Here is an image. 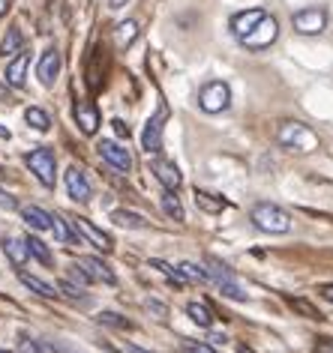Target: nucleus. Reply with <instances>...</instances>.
<instances>
[{"label": "nucleus", "mask_w": 333, "mask_h": 353, "mask_svg": "<svg viewBox=\"0 0 333 353\" xmlns=\"http://www.w3.org/2000/svg\"><path fill=\"white\" fill-rule=\"evenodd\" d=\"M265 15H267L265 10H247V12H238V15L231 19V30H234V37H238V39L249 37V33L258 28V21L265 19Z\"/></svg>", "instance_id": "14"}, {"label": "nucleus", "mask_w": 333, "mask_h": 353, "mask_svg": "<svg viewBox=\"0 0 333 353\" xmlns=\"http://www.w3.org/2000/svg\"><path fill=\"white\" fill-rule=\"evenodd\" d=\"M21 353H39V347L30 339H21Z\"/></svg>", "instance_id": "39"}, {"label": "nucleus", "mask_w": 333, "mask_h": 353, "mask_svg": "<svg viewBox=\"0 0 333 353\" xmlns=\"http://www.w3.org/2000/svg\"><path fill=\"white\" fill-rule=\"evenodd\" d=\"M187 314L192 317V323L204 326V330H210V326H213V312L207 308V303H189V305H187Z\"/></svg>", "instance_id": "25"}, {"label": "nucleus", "mask_w": 333, "mask_h": 353, "mask_svg": "<svg viewBox=\"0 0 333 353\" xmlns=\"http://www.w3.org/2000/svg\"><path fill=\"white\" fill-rule=\"evenodd\" d=\"M151 174L162 183L165 189H174V192H178V189H180V183H183V176H180V171H178V165L169 162V159L160 156V153L151 159Z\"/></svg>", "instance_id": "9"}, {"label": "nucleus", "mask_w": 333, "mask_h": 353, "mask_svg": "<svg viewBox=\"0 0 333 353\" xmlns=\"http://www.w3.org/2000/svg\"><path fill=\"white\" fill-rule=\"evenodd\" d=\"M28 63H30L28 51H19V54L6 63V81H10V87H24V78H28Z\"/></svg>", "instance_id": "17"}, {"label": "nucleus", "mask_w": 333, "mask_h": 353, "mask_svg": "<svg viewBox=\"0 0 333 353\" xmlns=\"http://www.w3.org/2000/svg\"><path fill=\"white\" fill-rule=\"evenodd\" d=\"M10 6H12V0H0V15L10 12Z\"/></svg>", "instance_id": "43"}, {"label": "nucleus", "mask_w": 333, "mask_h": 353, "mask_svg": "<svg viewBox=\"0 0 333 353\" xmlns=\"http://www.w3.org/2000/svg\"><path fill=\"white\" fill-rule=\"evenodd\" d=\"M60 294H64V296H69V299H75V303H84V290L82 288H78L75 285V281H64V285H60Z\"/></svg>", "instance_id": "33"}, {"label": "nucleus", "mask_w": 333, "mask_h": 353, "mask_svg": "<svg viewBox=\"0 0 333 353\" xmlns=\"http://www.w3.org/2000/svg\"><path fill=\"white\" fill-rule=\"evenodd\" d=\"M207 276H210V281L222 290V296H229V299H238V303H243L247 299V294H243V288L234 281V276H231V270L225 267V263H219L216 258H210L207 261Z\"/></svg>", "instance_id": "6"}, {"label": "nucleus", "mask_w": 333, "mask_h": 353, "mask_svg": "<svg viewBox=\"0 0 333 353\" xmlns=\"http://www.w3.org/2000/svg\"><path fill=\"white\" fill-rule=\"evenodd\" d=\"M19 279H21V285L24 288H30L33 294H39L42 299H57V296H64L60 294V288H55V285H48V281H42V279H37V276H30V272H19Z\"/></svg>", "instance_id": "18"}, {"label": "nucleus", "mask_w": 333, "mask_h": 353, "mask_svg": "<svg viewBox=\"0 0 333 353\" xmlns=\"http://www.w3.org/2000/svg\"><path fill=\"white\" fill-rule=\"evenodd\" d=\"M6 254H10V261L15 267H24V261L30 258V249H28V240H21V236H10V240L3 243Z\"/></svg>", "instance_id": "20"}, {"label": "nucleus", "mask_w": 333, "mask_h": 353, "mask_svg": "<svg viewBox=\"0 0 333 353\" xmlns=\"http://www.w3.org/2000/svg\"><path fill=\"white\" fill-rule=\"evenodd\" d=\"M21 216L33 231H46V228H51V213H46V210H39V207H24Z\"/></svg>", "instance_id": "23"}, {"label": "nucleus", "mask_w": 333, "mask_h": 353, "mask_svg": "<svg viewBox=\"0 0 333 353\" xmlns=\"http://www.w3.org/2000/svg\"><path fill=\"white\" fill-rule=\"evenodd\" d=\"M66 192H69V198H75V201H91L93 198L91 183H87V176L78 171L75 165L66 171Z\"/></svg>", "instance_id": "13"}, {"label": "nucleus", "mask_w": 333, "mask_h": 353, "mask_svg": "<svg viewBox=\"0 0 333 353\" xmlns=\"http://www.w3.org/2000/svg\"><path fill=\"white\" fill-rule=\"evenodd\" d=\"M162 210H165V216H169V219H174V222H183V219H187V213H183V204H180V198L174 195V189H165Z\"/></svg>", "instance_id": "24"}, {"label": "nucleus", "mask_w": 333, "mask_h": 353, "mask_svg": "<svg viewBox=\"0 0 333 353\" xmlns=\"http://www.w3.org/2000/svg\"><path fill=\"white\" fill-rule=\"evenodd\" d=\"M252 225L265 234H288L292 231V216L276 204H256L252 207Z\"/></svg>", "instance_id": "1"}, {"label": "nucleus", "mask_w": 333, "mask_h": 353, "mask_svg": "<svg viewBox=\"0 0 333 353\" xmlns=\"http://www.w3.org/2000/svg\"><path fill=\"white\" fill-rule=\"evenodd\" d=\"M196 207L204 210V213H222V210L229 207V201L210 195V192H204V189H196Z\"/></svg>", "instance_id": "22"}, {"label": "nucleus", "mask_w": 333, "mask_h": 353, "mask_svg": "<svg viewBox=\"0 0 333 353\" xmlns=\"http://www.w3.org/2000/svg\"><path fill=\"white\" fill-rule=\"evenodd\" d=\"M0 102H10V90H6L3 81H0Z\"/></svg>", "instance_id": "42"}, {"label": "nucleus", "mask_w": 333, "mask_h": 353, "mask_svg": "<svg viewBox=\"0 0 333 353\" xmlns=\"http://www.w3.org/2000/svg\"><path fill=\"white\" fill-rule=\"evenodd\" d=\"M24 162H28V168L33 174H37V180L42 183L46 189H55V180H57V159L55 153H51L48 147H37L30 150L28 156H24Z\"/></svg>", "instance_id": "2"}, {"label": "nucleus", "mask_w": 333, "mask_h": 353, "mask_svg": "<svg viewBox=\"0 0 333 353\" xmlns=\"http://www.w3.org/2000/svg\"><path fill=\"white\" fill-rule=\"evenodd\" d=\"M0 138H10V132H6V129H0Z\"/></svg>", "instance_id": "45"}, {"label": "nucleus", "mask_w": 333, "mask_h": 353, "mask_svg": "<svg viewBox=\"0 0 333 353\" xmlns=\"http://www.w3.org/2000/svg\"><path fill=\"white\" fill-rule=\"evenodd\" d=\"M0 353H12V350H0Z\"/></svg>", "instance_id": "47"}, {"label": "nucleus", "mask_w": 333, "mask_h": 353, "mask_svg": "<svg viewBox=\"0 0 333 353\" xmlns=\"http://www.w3.org/2000/svg\"><path fill=\"white\" fill-rule=\"evenodd\" d=\"M124 353H151V350L138 347V344H124Z\"/></svg>", "instance_id": "40"}, {"label": "nucleus", "mask_w": 333, "mask_h": 353, "mask_svg": "<svg viewBox=\"0 0 333 353\" xmlns=\"http://www.w3.org/2000/svg\"><path fill=\"white\" fill-rule=\"evenodd\" d=\"M28 249H30L33 258L42 263V267H51V263H55V258H51V252H48V245L42 243V240H37V236H28Z\"/></svg>", "instance_id": "28"}, {"label": "nucleus", "mask_w": 333, "mask_h": 353, "mask_svg": "<svg viewBox=\"0 0 333 353\" xmlns=\"http://www.w3.org/2000/svg\"><path fill=\"white\" fill-rule=\"evenodd\" d=\"M279 144L288 147V150H301V153H310V150L318 147V135L303 126V123H285L283 129H279Z\"/></svg>", "instance_id": "3"}, {"label": "nucleus", "mask_w": 333, "mask_h": 353, "mask_svg": "<svg viewBox=\"0 0 333 353\" xmlns=\"http://www.w3.org/2000/svg\"><path fill=\"white\" fill-rule=\"evenodd\" d=\"M0 176H3V168H0Z\"/></svg>", "instance_id": "48"}, {"label": "nucleus", "mask_w": 333, "mask_h": 353, "mask_svg": "<svg viewBox=\"0 0 333 353\" xmlns=\"http://www.w3.org/2000/svg\"><path fill=\"white\" fill-rule=\"evenodd\" d=\"M57 72H60V51L51 46L42 51V57H39V66H37V75H39V81L42 87H51L57 81Z\"/></svg>", "instance_id": "12"}, {"label": "nucleus", "mask_w": 333, "mask_h": 353, "mask_svg": "<svg viewBox=\"0 0 333 353\" xmlns=\"http://www.w3.org/2000/svg\"><path fill=\"white\" fill-rule=\"evenodd\" d=\"M180 353H216L213 344H204V341H180Z\"/></svg>", "instance_id": "32"}, {"label": "nucleus", "mask_w": 333, "mask_h": 353, "mask_svg": "<svg viewBox=\"0 0 333 353\" xmlns=\"http://www.w3.org/2000/svg\"><path fill=\"white\" fill-rule=\"evenodd\" d=\"M165 120H169V105L160 102V108L153 111V117L144 123V132H142V147L147 150V156H156L162 150V129H165Z\"/></svg>", "instance_id": "4"}, {"label": "nucleus", "mask_w": 333, "mask_h": 353, "mask_svg": "<svg viewBox=\"0 0 333 353\" xmlns=\"http://www.w3.org/2000/svg\"><path fill=\"white\" fill-rule=\"evenodd\" d=\"M276 37H279V24H276V19H270V15H265V19L258 21V28L249 33V37H243L240 42L247 48H252V51H265V48H270L276 42Z\"/></svg>", "instance_id": "7"}, {"label": "nucleus", "mask_w": 333, "mask_h": 353, "mask_svg": "<svg viewBox=\"0 0 333 353\" xmlns=\"http://www.w3.org/2000/svg\"><path fill=\"white\" fill-rule=\"evenodd\" d=\"M231 105V90H229V84H222V81H210L201 87V93H198V108L201 111H207V114H219V111H225Z\"/></svg>", "instance_id": "5"}, {"label": "nucleus", "mask_w": 333, "mask_h": 353, "mask_svg": "<svg viewBox=\"0 0 333 353\" xmlns=\"http://www.w3.org/2000/svg\"><path fill=\"white\" fill-rule=\"evenodd\" d=\"M0 207L3 210H19V201H15L10 192H0Z\"/></svg>", "instance_id": "36"}, {"label": "nucleus", "mask_w": 333, "mask_h": 353, "mask_svg": "<svg viewBox=\"0 0 333 353\" xmlns=\"http://www.w3.org/2000/svg\"><path fill=\"white\" fill-rule=\"evenodd\" d=\"M69 225L75 228L82 240H87L91 245H96L99 252H111V249H115V245H111V236L105 234V231H99V228H96L91 219H84V216H69Z\"/></svg>", "instance_id": "8"}, {"label": "nucleus", "mask_w": 333, "mask_h": 353, "mask_svg": "<svg viewBox=\"0 0 333 353\" xmlns=\"http://www.w3.org/2000/svg\"><path fill=\"white\" fill-rule=\"evenodd\" d=\"M180 276L187 279V281H201V285H204V281H210V276H207V270H201L198 263H192V261H183L180 263Z\"/></svg>", "instance_id": "29"}, {"label": "nucleus", "mask_w": 333, "mask_h": 353, "mask_svg": "<svg viewBox=\"0 0 333 353\" xmlns=\"http://www.w3.org/2000/svg\"><path fill=\"white\" fill-rule=\"evenodd\" d=\"M99 323L117 326V330H129V321H124V317L115 314V312H102V314H99Z\"/></svg>", "instance_id": "34"}, {"label": "nucleus", "mask_w": 333, "mask_h": 353, "mask_svg": "<svg viewBox=\"0 0 333 353\" xmlns=\"http://www.w3.org/2000/svg\"><path fill=\"white\" fill-rule=\"evenodd\" d=\"M151 267H153V270H160L165 279H169V281H174V285H187V279L180 276V270L169 267V263H165V261H151Z\"/></svg>", "instance_id": "31"}, {"label": "nucleus", "mask_w": 333, "mask_h": 353, "mask_svg": "<svg viewBox=\"0 0 333 353\" xmlns=\"http://www.w3.org/2000/svg\"><path fill=\"white\" fill-rule=\"evenodd\" d=\"M240 353H252V350H249V347H243V344H240Z\"/></svg>", "instance_id": "46"}, {"label": "nucleus", "mask_w": 333, "mask_h": 353, "mask_svg": "<svg viewBox=\"0 0 333 353\" xmlns=\"http://www.w3.org/2000/svg\"><path fill=\"white\" fill-rule=\"evenodd\" d=\"M111 219L120 225V228H133V231H142V228H147V222L138 213H129V210H115L111 213Z\"/></svg>", "instance_id": "26"}, {"label": "nucleus", "mask_w": 333, "mask_h": 353, "mask_svg": "<svg viewBox=\"0 0 333 353\" xmlns=\"http://www.w3.org/2000/svg\"><path fill=\"white\" fill-rule=\"evenodd\" d=\"M288 305H292L294 312H301L303 317H310V321H324V314L312 303H306V299H288Z\"/></svg>", "instance_id": "30"}, {"label": "nucleus", "mask_w": 333, "mask_h": 353, "mask_svg": "<svg viewBox=\"0 0 333 353\" xmlns=\"http://www.w3.org/2000/svg\"><path fill=\"white\" fill-rule=\"evenodd\" d=\"M99 156L108 162L111 168H117V171L129 174V168H133V156H129V150L124 144H117V141H99Z\"/></svg>", "instance_id": "11"}, {"label": "nucleus", "mask_w": 333, "mask_h": 353, "mask_svg": "<svg viewBox=\"0 0 333 353\" xmlns=\"http://www.w3.org/2000/svg\"><path fill=\"white\" fill-rule=\"evenodd\" d=\"M321 296L327 299V303H333V285H321Z\"/></svg>", "instance_id": "41"}, {"label": "nucleus", "mask_w": 333, "mask_h": 353, "mask_svg": "<svg viewBox=\"0 0 333 353\" xmlns=\"http://www.w3.org/2000/svg\"><path fill=\"white\" fill-rule=\"evenodd\" d=\"M135 39H138V24L133 19L115 24V42H117V48H129Z\"/></svg>", "instance_id": "21"}, {"label": "nucleus", "mask_w": 333, "mask_h": 353, "mask_svg": "<svg viewBox=\"0 0 333 353\" xmlns=\"http://www.w3.org/2000/svg\"><path fill=\"white\" fill-rule=\"evenodd\" d=\"M111 10H120V6H126V0H108Z\"/></svg>", "instance_id": "44"}, {"label": "nucleus", "mask_w": 333, "mask_h": 353, "mask_svg": "<svg viewBox=\"0 0 333 353\" xmlns=\"http://www.w3.org/2000/svg\"><path fill=\"white\" fill-rule=\"evenodd\" d=\"M111 126H115V132H117V138H129V126L124 120H111Z\"/></svg>", "instance_id": "37"}, {"label": "nucleus", "mask_w": 333, "mask_h": 353, "mask_svg": "<svg viewBox=\"0 0 333 353\" xmlns=\"http://www.w3.org/2000/svg\"><path fill=\"white\" fill-rule=\"evenodd\" d=\"M75 267H82L91 281H102V285H115V272H111L99 258H78Z\"/></svg>", "instance_id": "16"}, {"label": "nucleus", "mask_w": 333, "mask_h": 353, "mask_svg": "<svg viewBox=\"0 0 333 353\" xmlns=\"http://www.w3.org/2000/svg\"><path fill=\"white\" fill-rule=\"evenodd\" d=\"M24 120H28V126H33L37 132H48L51 129V117L42 108H28L24 111Z\"/></svg>", "instance_id": "27"}, {"label": "nucleus", "mask_w": 333, "mask_h": 353, "mask_svg": "<svg viewBox=\"0 0 333 353\" xmlns=\"http://www.w3.org/2000/svg\"><path fill=\"white\" fill-rule=\"evenodd\" d=\"M292 24L297 33H303V37H315V33L324 30V24H327V15L324 10H301L292 15Z\"/></svg>", "instance_id": "10"}, {"label": "nucleus", "mask_w": 333, "mask_h": 353, "mask_svg": "<svg viewBox=\"0 0 333 353\" xmlns=\"http://www.w3.org/2000/svg\"><path fill=\"white\" fill-rule=\"evenodd\" d=\"M315 353H333V339H321L315 344Z\"/></svg>", "instance_id": "38"}, {"label": "nucleus", "mask_w": 333, "mask_h": 353, "mask_svg": "<svg viewBox=\"0 0 333 353\" xmlns=\"http://www.w3.org/2000/svg\"><path fill=\"white\" fill-rule=\"evenodd\" d=\"M147 312H153L156 317H160V321H165V317H169V308H165L162 303H156V299H147Z\"/></svg>", "instance_id": "35"}, {"label": "nucleus", "mask_w": 333, "mask_h": 353, "mask_svg": "<svg viewBox=\"0 0 333 353\" xmlns=\"http://www.w3.org/2000/svg\"><path fill=\"white\" fill-rule=\"evenodd\" d=\"M19 51H24V33L19 28H10L6 30V37H3V42H0V57L12 60Z\"/></svg>", "instance_id": "19"}, {"label": "nucleus", "mask_w": 333, "mask_h": 353, "mask_svg": "<svg viewBox=\"0 0 333 353\" xmlns=\"http://www.w3.org/2000/svg\"><path fill=\"white\" fill-rule=\"evenodd\" d=\"M75 123L82 126L84 135H96V129H99V111H96L93 102H78L75 105Z\"/></svg>", "instance_id": "15"}]
</instances>
